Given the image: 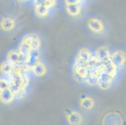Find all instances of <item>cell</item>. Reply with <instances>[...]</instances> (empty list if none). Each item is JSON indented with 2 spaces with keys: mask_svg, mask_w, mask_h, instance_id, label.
I'll return each mask as SVG.
<instances>
[{
  "mask_svg": "<svg viewBox=\"0 0 126 125\" xmlns=\"http://www.w3.org/2000/svg\"><path fill=\"white\" fill-rule=\"evenodd\" d=\"M15 26V20L11 17H4L1 21V28L4 31H11L14 29Z\"/></svg>",
  "mask_w": 126,
  "mask_h": 125,
  "instance_id": "obj_15",
  "label": "cell"
},
{
  "mask_svg": "<svg viewBox=\"0 0 126 125\" xmlns=\"http://www.w3.org/2000/svg\"><path fill=\"white\" fill-rule=\"evenodd\" d=\"M30 44L33 50H39L41 46L40 39L35 34H28L23 38Z\"/></svg>",
  "mask_w": 126,
  "mask_h": 125,
  "instance_id": "obj_13",
  "label": "cell"
},
{
  "mask_svg": "<svg viewBox=\"0 0 126 125\" xmlns=\"http://www.w3.org/2000/svg\"><path fill=\"white\" fill-rule=\"evenodd\" d=\"M110 61L117 68H122L126 63V54L121 50L114 51L110 55Z\"/></svg>",
  "mask_w": 126,
  "mask_h": 125,
  "instance_id": "obj_5",
  "label": "cell"
},
{
  "mask_svg": "<svg viewBox=\"0 0 126 125\" xmlns=\"http://www.w3.org/2000/svg\"><path fill=\"white\" fill-rule=\"evenodd\" d=\"M0 83H1V84H0V90L6 89V88L10 87V82L8 80H5V79H1Z\"/></svg>",
  "mask_w": 126,
  "mask_h": 125,
  "instance_id": "obj_23",
  "label": "cell"
},
{
  "mask_svg": "<svg viewBox=\"0 0 126 125\" xmlns=\"http://www.w3.org/2000/svg\"><path fill=\"white\" fill-rule=\"evenodd\" d=\"M89 69L88 66L83 64L79 63L77 62H74L73 66V73L74 77L77 81H85L89 74Z\"/></svg>",
  "mask_w": 126,
  "mask_h": 125,
  "instance_id": "obj_2",
  "label": "cell"
},
{
  "mask_svg": "<svg viewBox=\"0 0 126 125\" xmlns=\"http://www.w3.org/2000/svg\"><path fill=\"white\" fill-rule=\"evenodd\" d=\"M15 68V66L6 60L3 62L1 65V73H3L5 75L8 76L9 77H10L12 73H13Z\"/></svg>",
  "mask_w": 126,
  "mask_h": 125,
  "instance_id": "obj_20",
  "label": "cell"
},
{
  "mask_svg": "<svg viewBox=\"0 0 126 125\" xmlns=\"http://www.w3.org/2000/svg\"><path fill=\"white\" fill-rule=\"evenodd\" d=\"M35 13L38 18H45L48 15L49 9L43 6H35Z\"/></svg>",
  "mask_w": 126,
  "mask_h": 125,
  "instance_id": "obj_21",
  "label": "cell"
},
{
  "mask_svg": "<svg viewBox=\"0 0 126 125\" xmlns=\"http://www.w3.org/2000/svg\"><path fill=\"white\" fill-rule=\"evenodd\" d=\"M65 2L66 3V11L71 16L75 18L82 13V8L80 4L82 1L67 0Z\"/></svg>",
  "mask_w": 126,
  "mask_h": 125,
  "instance_id": "obj_4",
  "label": "cell"
},
{
  "mask_svg": "<svg viewBox=\"0 0 126 125\" xmlns=\"http://www.w3.org/2000/svg\"><path fill=\"white\" fill-rule=\"evenodd\" d=\"M95 105V101L94 99L89 96H87L85 98H82L80 101V106L83 110H90L94 108Z\"/></svg>",
  "mask_w": 126,
  "mask_h": 125,
  "instance_id": "obj_18",
  "label": "cell"
},
{
  "mask_svg": "<svg viewBox=\"0 0 126 125\" xmlns=\"http://www.w3.org/2000/svg\"><path fill=\"white\" fill-rule=\"evenodd\" d=\"M40 51L39 50H32L30 53L27 56L26 62L25 63V66L28 68V69H30L31 68L35 65L38 61H40Z\"/></svg>",
  "mask_w": 126,
  "mask_h": 125,
  "instance_id": "obj_14",
  "label": "cell"
},
{
  "mask_svg": "<svg viewBox=\"0 0 126 125\" xmlns=\"http://www.w3.org/2000/svg\"><path fill=\"white\" fill-rule=\"evenodd\" d=\"M102 70L114 78L117 75V68L114 66L111 61H110L105 63H102Z\"/></svg>",
  "mask_w": 126,
  "mask_h": 125,
  "instance_id": "obj_17",
  "label": "cell"
},
{
  "mask_svg": "<svg viewBox=\"0 0 126 125\" xmlns=\"http://www.w3.org/2000/svg\"><path fill=\"white\" fill-rule=\"evenodd\" d=\"M113 78L109 74L105 72L102 71L100 74V77L98 80V86L102 89L106 90L112 86V82H113Z\"/></svg>",
  "mask_w": 126,
  "mask_h": 125,
  "instance_id": "obj_9",
  "label": "cell"
},
{
  "mask_svg": "<svg viewBox=\"0 0 126 125\" xmlns=\"http://www.w3.org/2000/svg\"><path fill=\"white\" fill-rule=\"evenodd\" d=\"M33 3L35 6H43L50 10V8L55 6L56 4V1L55 0H35Z\"/></svg>",
  "mask_w": 126,
  "mask_h": 125,
  "instance_id": "obj_22",
  "label": "cell"
},
{
  "mask_svg": "<svg viewBox=\"0 0 126 125\" xmlns=\"http://www.w3.org/2000/svg\"><path fill=\"white\" fill-rule=\"evenodd\" d=\"M32 50H32V47L30 45L29 43H28L26 40L23 39L22 41H21V43H19V46H18V51H19L21 55H24L25 56H27L30 53V52Z\"/></svg>",
  "mask_w": 126,
  "mask_h": 125,
  "instance_id": "obj_19",
  "label": "cell"
},
{
  "mask_svg": "<svg viewBox=\"0 0 126 125\" xmlns=\"http://www.w3.org/2000/svg\"><path fill=\"white\" fill-rule=\"evenodd\" d=\"M102 71V64L96 68L89 69V74L86 79L85 82L90 86L98 85V80Z\"/></svg>",
  "mask_w": 126,
  "mask_h": 125,
  "instance_id": "obj_6",
  "label": "cell"
},
{
  "mask_svg": "<svg viewBox=\"0 0 126 125\" xmlns=\"http://www.w3.org/2000/svg\"><path fill=\"white\" fill-rule=\"evenodd\" d=\"M0 98L2 103L6 105H8L14 100L15 96L11 91V88L9 87L6 89L0 90Z\"/></svg>",
  "mask_w": 126,
  "mask_h": 125,
  "instance_id": "obj_12",
  "label": "cell"
},
{
  "mask_svg": "<svg viewBox=\"0 0 126 125\" xmlns=\"http://www.w3.org/2000/svg\"><path fill=\"white\" fill-rule=\"evenodd\" d=\"M110 55L109 50L106 46H100L95 51V56L101 63H105L110 61Z\"/></svg>",
  "mask_w": 126,
  "mask_h": 125,
  "instance_id": "obj_8",
  "label": "cell"
},
{
  "mask_svg": "<svg viewBox=\"0 0 126 125\" xmlns=\"http://www.w3.org/2000/svg\"><path fill=\"white\" fill-rule=\"evenodd\" d=\"M28 70L25 65L17 66L10 77V88L14 93L15 98L21 97L29 84L30 80L26 73Z\"/></svg>",
  "mask_w": 126,
  "mask_h": 125,
  "instance_id": "obj_1",
  "label": "cell"
},
{
  "mask_svg": "<svg viewBox=\"0 0 126 125\" xmlns=\"http://www.w3.org/2000/svg\"><path fill=\"white\" fill-rule=\"evenodd\" d=\"M92 53L89 49L86 48H82L78 52L75 62H77L79 63L83 64L87 66L88 63L92 59Z\"/></svg>",
  "mask_w": 126,
  "mask_h": 125,
  "instance_id": "obj_7",
  "label": "cell"
},
{
  "mask_svg": "<svg viewBox=\"0 0 126 125\" xmlns=\"http://www.w3.org/2000/svg\"><path fill=\"white\" fill-rule=\"evenodd\" d=\"M27 56L21 55L20 53L16 50H11L7 53L6 55V61L10 62V63L15 66L19 65H25L26 62Z\"/></svg>",
  "mask_w": 126,
  "mask_h": 125,
  "instance_id": "obj_3",
  "label": "cell"
},
{
  "mask_svg": "<svg viewBox=\"0 0 126 125\" xmlns=\"http://www.w3.org/2000/svg\"><path fill=\"white\" fill-rule=\"evenodd\" d=\"M30 70L33 72V73L35 76H38V77H41V76H43L46 74L47 69L45 65L42 61H39L34 66L31 68Z\"/></svg>",
  "mask_w": 126,
  "mask_h": 125,
  "instance_id": "obj_16",
  "label": "cell"
},
{
  "mask_svg": "<svg viewBox=\"0 0 126 125\" xmlns=\"http://www.w3.org/2000/svg\"><path fill=\"white\" fill-rule=\"evenodd\" d=\"M87 26L89 29L95 33H101L104 30V25L102 21L97 18H93L89 19Z\"/></svg>",
  "mask_w": 126,
  "mask_h": 125,
  "instance_id": "obj_10",
  "label": "cell"
},
{
  "mask_svg": "<svg viewBox=\"0 0 126 125\" xmlns=\"http://www.w3.org/2000/svg\"><path fill=\"white\" fill-rule=\"evenodd\" d=\"M67 120L70 125H81L83 122V117L79 112L72 110L67 113Z\"/></svg>",
  "mask_w": 126,
  "mask_h": 125,
  "instance_id": "obj_11",
  "label": "cell"
}]
</instances>
